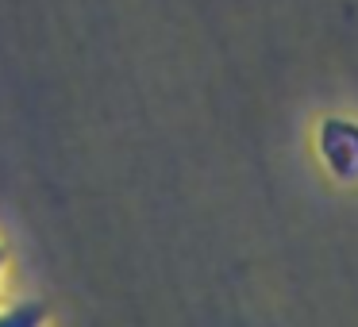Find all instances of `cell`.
Wrapping results in <instances>:
<instances>
[{
    "label": "cell",
    "instance_id": "obj_1",
    "mask_svg": "<svg viewBox=\"0 0 358 327\" xmlns=\"http://www.w3.org/2000/svg\"><path fill=\"white\" fill-rule=\"evenodd\" d=\"M320 150H324V162L335 177H343V181L358 177V127L355 124L331 119L324 127V135H320Z\"/></svg>",
    "mask_w": 358,
    "mask_h": 327
},
{
    "label": "cell",
    "instance_id": "obj_2",
    "mask_svg": "<svg viewBox=\"0 0 358 327\" xmlns=\"http://www.w3.org/2000/svg\"><path fill=\"white\" fill-rule=\"evenodd\" d=\"M47 324V308L39 300H24L12 308H0V327H43Z\"/></svg>",
    "mask_w": 358,
    "mask_h": 327
},
{
    "label": "cell",
    "instance_id": "obj_3",
    "mask_svg": "<svg viewBox=\"0 0 358 327\" xmlns=\"http://www.w3.org/2000/svg\"><path fill=\"white\" fill-rule=\"evenodd\" d=\"M0 270H4V250H0Z\"/></svg>",
    "mask_w": 358,
    "mask_h": 327
}]
</instances>
